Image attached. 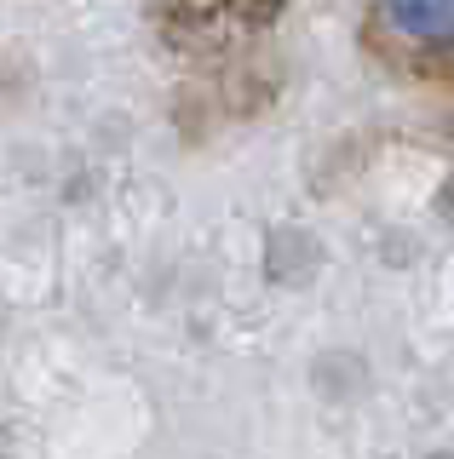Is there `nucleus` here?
<instances>
[{"instance_id": "nucleus-1", "label": "nucleus", "mask_w": 454, "mask_h": 459, "mask_svg": "<svg viewBox=\"0 0 454 459\" xmlns=\"http://www.w3.org/2000/svg\"><path fill=\"white\" fill-rule=\"evenodd\" d=\"M386 18L397 35L425 40V47L454 40V0H386Z\"/></svg>"}]
</instances>
